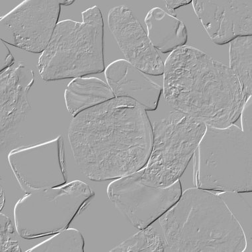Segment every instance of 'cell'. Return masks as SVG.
I'll use <instances>...</instances> for the list:
<instances>
[{
    "label": "cell",
    "mask_w": 252,
    "mask_h": 252,
    "mask_svg": "<svg viewBox=\"0 0 252 252\" xmlns=\"http://www.w3.org/2000/svg\"><path fill=\"white\" fill-rule=\"evenodd\" d=\"M68 139L88 179L113 180L146 166L152 150V124L140 104L116 97L74 116Z\"/></svg>",
    "instance_id": "6da1fadb"
},
{
    "label": "cell",
    "mask_w": 252,
    "mask_h": 252,
    "mask_svg": "<svg viewBox=\"0 0 252 252\" xmlns=\"http://www.w3.org/2000/svg\"><path fill=\"white\" fill-rule=\"evenodd\" d=\"M164 65V97L175 110L217 128L239 119L250 98L228 66L187 45L173 51Z\"/></svg>",
    "instance_id": "7a4b0ae2"
},
{
    "label": "cell",
    "mask_w": 252,
    "mask_h": 252,
    "mask_svg": "<svg viewBox=\"0 0 252 252\" xmlns=\"http://www.w3.org/2000/svg\"><path fill=\"white\" fill-rule=\"evenodd\" d=\"M166 252H243L247 239L241 225L217 193L192 187L158 220Z\"/></svg>",
    "instance_id": "3957f363"
},
{
    "label": "cell",
    "mask_w": 252,
    "mask_h": 252,
    "mask_svg": "<svg viewBox=\"0 0 252 252\" xmlns=\"http://www.w3.org/2000/svg\"><path fill=\"white\" fill-rule=\"evenodd\" d=\"M83 22L61 21L38 63L46 82L83 77L104 71V22L100 7L82 13Z\"/></svg>",
    "instance_id": "277c9868"
},
{
    "label": "cell",
    "mask_w": 252,
    "mask_h": 252,
    "mask_svg": "<svg viewBox=\"0 0 252 252\" xmlns=\"http://www.w3.org/2000/svg\"><path fill=\"white\" fill-rule=\"evenodd\" d=\"M252 135L232 124L207 126L192 158L194 187L217 192H252Z\"/></svg>",
    "instance_id": "5b68a950"
},
{
    "label": "cell",
    "mask_w": 252,
    "mask_h": 252,
    "mask_svg": "<svg viewBox=\"0 0 252 252\" xmlns=\"http://www.w3.org/2000/svg\"><path fill=\"white\" fill-rule=\"evenodd\" d=\"M148 163L137 171L143 182L167 187L180 180L199 146L207 125L175 110L155 122Z\"/></svg>",
    "instance_id": "8992f818"
},
{
    "label": "cell",
    "mask_w": 252,
    "mask_h": 252,
    "mask_svg": "<svg viewBox=\"0 0 252 252\" xmlns=\"http://www.w3.org/2000/svg\"><path fill=\"white\" fill-rule=\"evenodd\" d=\"M94 193L80 181L26 192L15 204L17 232L27 240L49 237L68 228Z\"/></svg>",
    "instance_id": "52a82bcc"
},
{
    "label": "cell",
    "mask_w": 252,
    "mask_h": 252,
    "mask_svg": "<svg viewBox=\"0 0 252 252\" xmlns=\"http://www.w3.org/2000/svg\"><path fill=\"white\" fill-rule=\"evenodd\" d=\"M182 192L180 180L165 188L153 187L143 182L137 172L115 179L107 189L110 201L139 230L158 220L178 201Z\"/></svg>",
    "instance_id": "ba28073f"
},
{
    "label": "cell",
    "mask_w": 252,
    "mask_h": 252,
    "mask_svg": "<svg viewBox=\"0 0 252 252\" xmlns=\"http://www.w3.org/2000/svg\"><path fill=\"white\" fill-rule=\"evenodd\" d=\"M60 13L57 0H26L0 19V39L28 52L43 53Z\"/></svg>",
    "instance_id": "9c48e42d"
},
{
    "label": "cell",
    "mask_w": 252,
    "mask_h": 252,
    "mask_svg": "<svg viewBox=\"0 0 252 252\" xmlns=\"http://www.w3.org/2000/svg\"><path fill=\"white\" fill-rule=\"evenodd\" d=\"M62 137L11 151L9 165L24 192L52 188L67 182Z\"/></svg>",
    "instance_id": "30bf717a"
},
{
    "label": "cell",
    "mask_w": 252,
    "mask_h": 252,
    "mask_svg": "<svg viewBox=\"0 0 252 252\" xmlns=\"http://www.w3.org/2000/svg\"><path fill=\"white\" fill-rule=\"evenodd\" d=\"M108 22L126 61L148 75H163L165 65L159 52L128 7L110 9Z\"/></svg>",
    "instance_id": "8fae6325"
},
{
    "label": "cell",
    "mask_w": 252,
    "mask_h": 252,
    "mask_svg": "<svg viewBox=\"0 0 252 252\" xmlns=\"http://www.w3.org/2000/svg\"><path fill=\"white\" fill-rule=\"evenodd\" d=\"M192 7L213 43L252 35V0H193Z\"/></svg>",
    "instance_id": "7c38bea8"
},
{
    "label": "cell",
    "mask_w": 252,
    "mask_h": 252,
    "mask_svg": "<svg viewBox=\"0 0 252 252\" xmlns=\"http://www.w3.org/2000/svg\"><path fill=\"white\" fill-rule=\"evenodd\" d=\"M34 83L33 70L24 64L13 65L0 73L1 145L6 143L9 135L30 112L32 106L28 94Z\"/></svg>",
    "instance_id": "4fadbf2b"
},
{
    "label": "cell",
    "mask_w": 252,
    "mask_h": 252,
    "mask_svg": "<svg viewBox=\"0 0 252 252\" xmlns=\"http://www.w3.org/2000/svg\"><path fill=\"white\" fill-rule=\"evenodd\" d=\"M105 76L116 98L133 99L146 111H155L159 106L163 88L126 59L110 63L105 70Z\"/></svg>",
    "instance_id": "5bb4252c"
},
{
    "label": "cell",
    "mask_w": 252,
    "mask_h": 252,
    "mask_svg": "<svg viewBox=\"0 0 252 252\" xmlns=\"http://www.w3.org/2000/svg\"><path fill=\"white\" fill-rule=\"evenodd\" d=\"M145 23L148 37L159 52H173L187 43L188 32L184 23L161 7L151 9Z\"/></svg>",
    "instance_id": "9a60e30c"
},
{
    "label": "cell",
    "mask_w": 252,
    "mask_h": 252,
    "mask_svg": "<svg viewBox=\"0 0 252 252\" xmlns=\"http://www.w3.org/2000/svg\"><path fill=\"white\" fill-rule=\"evenodd\" d=\"M114 98L108 83L98 78H74L64 93L66 108L73 117Z\"/></svg>",
    "instance_id": "2e32d148"
},
{
    "label": "cell",
    "mask_w": 252,
    "mask_h": 252,
    "mask_svg": "<svg viewBox=\"0 0 252 252\" xmlns=\"http://www.w3.org/2000/svg\"><path fill=\"white\" fill-rule=\"evenodd\" d=\"M230 66L246 96H252V37H239L230 42Z\"/></svg>",
    "instance_id": "e0dca14e"
},
{
    "label": "cell",
    "mask_w": 252,
    "mask_h": 252,
    "mask_svg": "<svg viewBox=\"0 0 252 252\" xmlns=\"http://www.w3.org/2000/svg\"><path fill=\"white\" fill-rule=\"evenodd\" d=\"M167 243L158 220L110 250L111 252H166Z\"/></svg>",
    "instance_id": "ac0fdd59"
},
{
    "label": "cell",
    "mask_w": 252,
    "mask_h": 252,
    "mask_svg": "<svg viewBox=\"0 0 252 252\" xmlns=\"http://www.w3.org/2000/svg\"><path fill=\"white\" fill-rule=\"evenodd\" d=\"M217 194L226 202L241 225L247 239L248 248L249 244L252 247V192H219Z\"/></svg>",
    "instance_id": "d6986e66"
},
{
    "label": "cell",
    "mask_w": 252,
    "mask_h": 252,
    "mask_svg": "<svg viewBox=\"0 0 252 252\" xmlns=\"http://www.w3.org/2000/svg\"><path fill=\"white\" fill-rule=\"evenodd\" d=\"M85 240L79 231L67 228L27 252H83Z\"/></svg>",
    "instance_id": "ffe728a7"
},
{
    "label": "cell",
    "mask_w": 252,
    "mask_h": 252,
    "mask_svg": "<svg viewBox=\"0 0 252 252\" xmlns=\"http://www.w3.org/2000/svg\"><path fill=\"white\" fill-rule=\"evenodd\" d=\"M252 97H250L246 104L244 105L243 110L240 114L241 117L242 130L248 134H252Z\"/></svg>",
    "instance_id": "44dd1931"
},
{
    "label": "cell",
    "mask_w": 252,
    "mask_h": 252,
    "mask_svg": "<svg viewBox=\"0 0 252 252\" xmlns=\"http://www.w3.org/2000/svg\"><path fill=\"white\" fill-rule=\"evenodd\" d=\"M3 60L1 61V66H0V72H3V70L13 66L15 63V59L10 51L7 48L6 45L1 41V58H4Z\"/></svg>",
    "instance_id": "7402d4cb"
},
{
    "label": "cell",
    "mask_w": 252,
    "mask_h": 252,
    "mask_svg": "<svg viewBox=\"0 0 252 252\" xmlns=\"http://www.w3.org/2000/svg\"><path fill=\"white\" fill-rule=\"evenodd\" d=\"M192 1L190 0H173V1H165L166 8L168 12L171 15H175V9L183 5L189 4Z\"/></svg>",
    "instance_id": "603a6c76"
}]
</instances>
